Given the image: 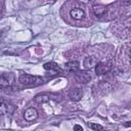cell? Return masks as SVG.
Here are the masks:
<instances>
[{
    "mask_svg": "<svg viewBox=\"0 0 131 131\" xmlns=\"http://www.w3.org/2000/svg\"><path fill=\"white\" fill-rule=\"evenodd\" d=\"M19 82L23 85L26 86H32V85H38L42 83V79L38 76H33V75H29V74H23L19 77Z\"/></svg>",
    "mask_w": 131,
    "mask_h": 131,
    "instance_id": "cell-1",
    "label": "cell"
},
{
    "mask_svg": "<svg viewBox=\"0 0 131 131\" xmlns=\"http://www.w3.org/2000/svg\"><path fill=\"white\" fill-rule=\"evenodd\" d=\"M14 82L13 73H3L0 75V89L11 86Z\"/></svg>",
    "mask_w": 131,
    "mask_h": 131,
    "instance_id": "cell-2",
    "label": "cell"
},
{
    "mask_svg": "<svg viewBox=\"0 0 131 131\" xmlns=\"http://www.w3.org/2000/svg\"><path fill=\"white\" fill-rule=\"evenodd\" d=\"M94 70H95V74L97 76L107 74L112 70V63L111 62H98L95 66Z\"/></svg>",
    "mask_w": 131,
    "mask_h": 131,
    "instance_id": "cell-3",
    "label": "cell"
},
{
    "mask_svg": "<svg viewBox=\"0 0 131 131\" xmlns=\"http://www.w3.org/2000/svg\"><path fill=\"white\" fill-rule=\"evenodd\" d=\"M43 68H44L45 71L50 72L51 75H55V74H58V73H61L62 72V70L59 68V66L57 63L53 62V61H49V62L44 63Z\"/></svg>",
    "mask_w": 131,
    "mask_h": 131,
    "instance_id": "cell-4",
    "label": "cell"
},
{
    "mask_svg": "<svg viewBox=\"0 0 131 131\" xmlns=\"http://www.w3.org/2000/svg\"><path fill=\"white\" fill-rule=\"evenodd\" d=\"M76 78L81 83H88L92 79V76H91V73L88 71H81V72L78 71L76 74Z\"/></svg>",
    "mask_w": 131,
    "mask_h": 131,
    "instance_id": "cell-5",
    "label": "cell"
},
{
    "mask_svg": "<svg viewBox=\"0 0 131 131\" xmlns=\"http://www.w3.org/2000/svg\"><path fill=\"white\" fill-rule=\"evenodd\" d=\"M24 118L29 121V122H32V121H35L37 118H38V111L35 108V107H29L25 111L24 113Z\"/></svg>",
    "mask_w": 131,
    "mask_h": 131,
    "instance_id": "cell-6",
    "label": "cell"
},
{
    "mask_svg": "<svg viewBox=\"0 0 131 131\" xmlns=\"http://www.w3.org/2000/svg\"><path fill=\"white\" fill-rule=\"evenodd\" d=\"M83 96V91L80 88H72L69 91V97L73 101H79Z\"/></svg>",
    "mask_w": 131,
    "mask_h": 131,
    "instance_id": "cell-7",
    "label": "cell"
},
{
    "mask_svg": "<svg viewBox=\"0 0 131 131\" xmlns=\"http://www.w3.org/2000/svg\"><path fill=\"white\" fill-rule=\"evenodd\" d=\"M98 63V60L95 56L91 55V56H87L85 57L84 61H83V64H84V68L86 70H91L92 68H95V66Z\"/></svg>",
    "mask_w": 131,
    "mask_h": 131,
    "instance_id": "cell-8",
    "label": "cell"
},
{
    "mask_svg": "<svg viewBox=\"0 0 131 131\" xmlns=\"http://www.w3.org/2000/svg\"><path fill=\"white\" fill-rule=\"evenodd\" d=\"M70 15L72 18L76 19V20H80V19H83L84 16H85V11L81 8H73L71 9L70 11Z\"/></svg>",
    "mask_w": 131,
    "mask_h": 131,
    "instance_id": "cell-9",
    "label": "cell"
},
{
    "mask_svg": "<svg viewBox=\"0 0 131 131\" xmlns=\"http://www.w3.org/2000/svg\"><path fill=\"white\" fill-rule=\"evenodd\" d=\"M66 69H67L69 72L76 74V73L79 71V69H80V63H79V61H77V60L68 61V62L66 63Z\"/></svg>",
    "mask_w": 131,
    "mask_h": 131,
    "instance_id": "cell-10",
    "label": "cell"
},
{
    "mask_svg": "<svg viewBox=\"0 0 131 131\" xmlns=\"http://www.w3.org/2000/svg\"><path fill=\"white\" fill-rule=\"evenodd\" d=\"M51 97H52V95H51V94L42 93V94H39V95L35 96L34 100H35L37 103H40V104H42V103H46V102H48V101L51 99Z\"/></svg>",
    "mask_w": 131,
    "mask_h": 131,
    "instance_id": "cell-11",
    "label": "cell"
},
{
    "mask_svg": "<svg viewBox=\"0 0 131 131\" xmlns=\"http://www.w3.org/2000/svg\"><path fill=\"white\" fill-rule=\"evenodd\" d=\"M92 10H93V13L97 17H100V16H102V15H104L106 13V8L103 5H94Z\"/></svg>",
    "mask_w": 131,
    "mask_h": 131,
    "instance_id": "cell-12",
    "label": "cell"
},
{
    "mask_svg": "<svg viewBox=\"0 0 131 131\" xmlns=\"http://www.w3.org/2000/svg\"><path fill=\"white\" fill-rule=\"evenodd\" d=\"M9 112V105L4 101H0V116L6 115Z\"/></svg>",
    "mask_w": 131,
    "mask_h": 131,
    "instance_id": "cell-13",
    "label": "cell"
},
{
    "mask_svg": "<svg viewBox=\"0 0 131 131\" xmlns=\"http://www.w3.org/2000/svg\"><path fill=\"white\" fill-rule=\"evenodd\" d=\"M88 127L90 129H92L93 131H102L103 130V127L97 123H88Z\"/></svg>",
    "mask_w": 131,
    "mask_h": 131,
    "instance_id": "cell-14",
    "label": "cell"
},
{
    "mask_svg": "<svg viewBox=\"0 0 131 131\" xmlns=\"http://www.w3.org/2000/svg\"><path fill=\"white\" fill-rule=\"evenodd\" d=\"M74 131H83V128L80 125H75L74 126Z\"/></svg>",
    "mask_w": 131,
    "mask_h": 131,
    "instance_id": "cell-15",
    "label": "cell"
},
{
    "mask_svg": "<svg viewBox=\"0 0 131 131\" xmlns=\"http://www.w3.org/2000/svg\"><path fill=\"white\" fill-rule=\"evenodd\" d=\"M125 126L126 127H129L130 126V122H127V124H125Z\"/></svg>",
    "mask_w": 131,
    "mask_h": 131,
    "instance_id": "cell-16",
    "label": "cell"
}]
</instances>
